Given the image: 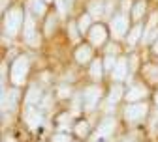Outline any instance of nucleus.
Returning a JSON list of instances; mask_svg holds the SVG:
<instances>
[{
    "instance_id": "nucleus-10",
    "label": "nucleus",
    "mask_w": 158,
    "mask_h": 142,
    "mask_svg": "<svg viewBox=\"0 0 158 142\" xmlns=\"http://www.w3.org/2000/svg\"><path fill=\"white\" fill-rule=\"evenodd\" d=\"M126 73H128V60L126 58H118L115 67L111 69V75H113V80L115 83H121V80L126 79Z\"/></svg>"
},
{
    "instance_id": "nucleus-3",
    "label": "nucleus",
    "mask_w": 158,
    "mask_h": 142,
    "mask_svg": "<svg viewBox=\"0 0 158 142\" xmlns=\"http://www.w3.org/2000/svg\"><path fill=\"white\" fill-rule=\"evenodd\" d=\"M149 112L147 103H141V101H135V103H130L124 109V118L130 121V124H135V121H141Z\"/></svg>"
},
{
    "instance_id": "nucleus-23",
    "label": "nucleus",
    "mask_w": 158,
    "mask_h": 142,
    "mask_svg": "<svg viewBox=\"0 0 158 142\" xmlns=\"http://www.w3.org/2000/svg\"><path fill=\"white\" fill-rule=\"evenodd\" d=\"M68 34L72 37V41H79V34H81V30H79L77 23H70L68 25Z\"/></svg>"
},
{
    "instance_id": "nucleus-8",
    "label": "nucleus",
    "mask_w": 158,
    "mask_h": 142,
    "mask_svg": "<svg viewBox=\"0 0 158 142\" xmlns=\"http://www.w3.org/2000/svg\"><path fill=\"white\" fill-rule=\"evenodd\" d=\"M115 127H117V120H115L113 116H106V118L100 121L98 129H96V136H98V138H109V136L113 135Z\"/></svg>"
},
{
    "instance_id": "nucleus-17",
    "label": "nucleus",
    "mask_w": 158,
    "mask_h": 142,
    "mask_svg": "<svg viewBox=\"0 0 158 142\" xmlns=\"http://www.w3.org/2000/svg\"><path fill=\"white\" fill-rule=\"evenodd\" d=\"M102 73H104V60H94L90 64V77L94 80H100Z\"/></svg>"
},
{
    "instance_id": "nucleus-1",
    "label": "nucleus",
    "mask_w": 158,
    "mask_h": 142,
    "mask_svg": "<svg viewBox=\"0 0 158 142\" xmlns=\"http://www.w3.org/2000/svg\"><path fill=\"white\" fill-rule=\"evenodd\" d=\"M28 69H30V60H28V56H25V54L17 56L13 62H11V71H10L11 84L13 86H21L25 83L27 75H28Z\"/></svg>"
},
{
    "instance_id": "nucleus-35",
    "label": "nucleus",
    "mask_w": 158,
    "mask_h": 142,
    "mask_svg": "<svg viewBox=\"0 0 158 142\" xmlns=\"http://www.w3.org/2000/svg\"><path fill=\"white\" fill-rule=\"evenodd\" d=\"M126 142H132V140H126Z\"/></svg>"
},
{
    "instance_id": "nucleus-29",
    "label": "nucleus",
    "mask_w": 158,
    "mask_h": 142,
    "mask_svg": "<svg viewBox=\"0 0 158 142\" xmlns=\"http://www.w3.org/2000/svg\"><path fill=\"white\" fill-rule=\"evenodd\" d=\"M128 8H130V10H132V0H123V10H124V11H126V10H128Z\"/></svg>"
},
{
    "instance_id": "nucleus-16",
    "label": "nucleus",
    "mask_w": 158,
    "mask_h": 142,
    "mask_svg": "<svg viewBox=\"0 0 158 142\" xmlns=\"http://www.w3.org/2000/svg\"><path fill=\"white\" fill-rule=\"evenodd\" d=\"M92 15L90 13H83L81 17H79V21H77V26L79 30H81V34H89V30L92 28Z\"/></svg>"
},
{
    "instance_id": "nucleus-9",
    "label": "nucleus",
    "mask_w": 158,
    "mask_h": 142,
    "mask_svg": "<svg viewBox=\"0 0 158 142\" xmlns=\"http://www.w3.org/2000/svg\"><path fill=\"white\" fill-rule=\"evenodd\" d=\"M23 118H25V121L28 124V127L30 129H38L40 127V124H42V112L40 110H36L32 105H28V109L25 110V114H23Z\"/></svg>"
},
{
    "instance_id": "nucleus-12",
    "label": "nucleus",
    "mask_w": 158,
    "mask_h": 142,
    "mask_svg": "<svg viewBox=\"0 0 158 142\" xmlns=\"http://www.w3.org/2000/svg\"><path fill=\"white\" fill-rule=\"evenodd\" d=\"M73 56H75V60H77L79 64H87V62L92 60V47L90 45H79L75 49Z\"/></svg>"
},
{
    "instance_id": "nucleus-25",
    "label": "nucleus",
    "mask_w": 158,
    "mask_h": 142,
    "mask_svg": "<svg viewBox=\"0 0 158 142\" xmlns=\"http://www.w3.org/2000/svg\"><path fill=\"white\" fill-rule=\"evenodd\" d=\"M51 142H72V136L68 133H56V135H53Z\"/></svg>"
},
{
    "instance_id": "nucleus-4",
    "label": "nucleus",
    "mask_w": 158,
    "mask_h": 142,
    "mask_svg": "<svg viewBox=\"0 0 158 142\" xmlns=\"http://www.w3.org/2000/svg\"><path fill=\"white\" fill-rule=\"evenodd\" d=\"M109 28H111V34L113 37H123L126 32H128V17L121 11V13H115L111 17V23H109Z\"/></svg>"
},
{
    "instance_id": "nucleus-6",
    "label": "nucleus",
    "mask_w": 158,
    "mask_h": 142,
    "mask_svg": "<svg viewBox=\"0 0 158 142\" xmlns=\"http://www.w3.org/2000/svg\"><path fill=\"white\" fill-rule=\"evenodd\" d=\"M23 39H25L28 45H38V30H36V21H34L32 17H25Z\"/></svg>"
},
{
    "instance_id": "nucleus-13",
    "label": "nucleus",
    "mask_w": 158,
    "mask_h": 142,
    "mask_svg": "<svg viewBox=\"0 0 158 142\" xmlns=\"http://www.w3.org/2000/svg\"><path fill=\"white\" fill-rule=\"evenodd\" d=\"M27 8H28L36 17H44L45 11H47V2H45V0H28V2H27Z\"/></svg>"
},
{
    "instance_id": "nucleus-26",
    "label": "nucleus",
    "mask_w": 158,
    "mask_h": 142,
    "mask_svg": "<svg viewBox=\"0 0 158 142\" xmlns=\"http://www.w3.org/2000/svg\"><path fill=\"white\" fill-rule=\"evenodd\" d=\"M115 64H117V58H115L113 54H107V56L104 58V67H106V69H113Z\"/></svg>"
},
{
    "instance_id": "nucleus-30",
    "label": "nucleus",
    "mask_w": 158,
    "mask_h": 142,
    "mask_svg": "<svg viewBox=\"0 0 158 142\" xmlns=\"http://www.w3.org/2000/svg\"><path fill=\"white\" fill-rule=\"evenodd\" d=\"M6 8H8V0H2V10L6 11Z\"/></svg>"
},
{
    "instance_id": "nucleus-28",
    "label": "nucleus",
    "mask_w": 158,
    "mask_h": 142,
    "mask_svg": "<svg viewBox=\"0 0 158 142\" xmlns=\"http://www.w3.org/2000/svg\"><path fill=\"white\" fill-rule=\"evenodd\" d=\"M58 95H60V97H70L72 95V90L68 86H58Z\"/></svg>"
},
{
    "instance_id": "nucleus-27",
    "label": "nucleus",
    "mask_w": 158,
    "mask_h": 142,
    "mask_svg": "<svg viewBox=\"0 0 158 142\" xmlns=\"http://www.w3.org/2000/svg\"><path fill=\"white\" fill-rule=\"evenodd\" d=\"M68 8H70V6H68L66 0H56V10H58V13H60V15H64Z\"/></svg>"
},
{
    "instance_id": "nucleus-11",
    "label": "nucleus",
    "mask_w": 158,
    "mask_h": 142,
    "mask_svg": "<svg viewBox=\"0 0 158 142\" xmlns=\"http://www.w3.org/2000/svg\"><path fill=\"white\" fill-rule=\"evenodd\" d=\"M145 95H147V88H145L143 84H132V86L126 90V94H124V97L130 101V103H135V101L143 99Z\"/></svg>"
},
{
    "instance_id": "nucleus-31",
    "label": "nucleus",
    "mask_w": 158,
    "mask_h": 142,
    "mask_svg": "<svg viewBox=\"0 0 158 142\" xmlns=\"http://www.w3.org/2000/svg\"><path fill=\"white\" fill-rule=\"evenodd\" d=\"M154 52L158 54V39H156V43H154Z\"/></svg>"
},
{
    "instance_id": "nucleus-18",
    "label": "nucleus",
    "mask_w": 158,
    "mask_h": 142,
    "mask_svg": "<svg viewBox=\"0 0 158 142\" xmlns=\"http://www.w3.org/2000/svg\"><path fill=\"white\" fill-rule=\"evenodd\" d=\"M145 8H147V4L143 2V0H139V2H135V4L132 6L130 13H132V19H134V21H139V19L143 17V13H145Z\"/></svg>"
},
{
    "instance_id": "nucleus-21",
    "label": "nucleus",
    "mask_w": 158,
    "mask_h": 142,
    "mask_svg": "<svg viewBox=\"0 0 158 142\" xmlns=\"http://www.w3.org/2000/svg\"><path fill=\"white\" fill-rule=\"evenodd\" d=\"M123 97V86L121 84H113L111 92H109V103H118V99Z\"/></svg>"
},
{
    "instance_id": "nucleus-20",
    "label": "nucleus",
    "mask_w": 158,
    "mask_h": 142,
    "mask_svg": "<svg viewBox=\"0 0 158 142\" xmlns=\"http://www.w3.org/2000/svg\"><path fill=\"white\" fill-rule=\"evenodd\" d=\"M143 73H145V77L151 80V83H158V66L147 64V66L143 67Z\"/></svg>"
},
{
    "instance_id": "nucleus-32",
    "label": "nucleus",
    "mask_w": 158,
    "mask_h": 142,
    "mask_svg": "<svg viewBox=\"0 0 158 142\" xmlns=\"http://www.w3.org/2000/svg\"><path fill=\"white\" fill-rule=\"evenodd\" d=\"M66 2H68V6L72 8V4H73V0H66Z\"/></svg>"
},
{
    "instance_id": "nucleus-24",
    "label": "nucleus",
    "mask_w": 158,
    "mask_h": 142,
    "mask_svg": "<svg viewBox=\"0 0 158 142\" xmlns=\"http://www.w3.org/2000/svg\"><path fill=\"white\" fill-rule=\"evenodd\" d=\"M56 26V15L53 13V15H49L47 17V21H45V34L47 36H51V32H53V28Z\"/></svg>"
},
{
    "instance_id": "nucleus-22",
    "label": "nucleus",
    "mask_w": 158,
    "mask_h": 142,
    "mask_svg": "<svg viewBox=\"0 0 158 142\" xmlns=\"http://www.w3.org/2000/svg\"><path fill=\"white\" fill-rule=\"evenodd\" d=\"M87 133H89V121H85V120L77 121L75 124V135L83 138V136H87Z\"/></svg>"
},
{
    "instance_id": "nucleus-2",
    "label": "nucleus",
    "mask_w": 158,
    "mask_h": 142,
    "mask_svg": "<svg viewBox=\"0 0 158 142\" xmlns=\"http://www.w3.org/2000/svg\"><path fill=\"white\" fill-rule=\"evenodd\" d=\"M4 25H6V32L10 36H15L19 30L23 28V25H25V13H23V10L15 6L10 11H6V15H4Z\"/></svg>"
},
{
    "instance_id": "nucleus-33",
    "label": "nucleus",
    "mask_w": 158,
    "mask_h": 142,
    "mask_svg": "<svg viewBox=\"0 0 158 142\" xmlns=\"http://www.w3.org/2000/svg\"><path fill=\"white\" fill-rule=\"evenodd\" d=\"M154 103H156V105H158V94H156V95H154Z\"/></svg>"
},
{
    "instance_id": "nucleus-5",
    "label": "nucleus",
    "mask_w": 158,
    "mask_h": 142,
    "mask_svg": "<svg viewBox=\"0 0 158 142\" xmlns=\"http://www.w3.org/2000/svg\"><path fill=\"white\" fill-rule=\"evenodd\" d=\"M100 97H102V88L100 86H96V84H92V86H87L85 88V92H83V109L85 110H94V107H96V103L100 101Z\"/></svg>"
},
{
    "instance_id": "nucleus-7",
    "label": "nucleus",
    "mask_w": 158,
    "mask_h": 142,
    "mask_svg": "<svg viewBox=\"0 0 158 142\" xmlns=\"http://www.w3.org/2000/svg\"><path fill=\"white\" fill-rule=\"evenodd\" d=\"M89 39H90V43L94 45V47H100V45H104L106 41H107V30H106V26L104 25H92V28L89 30Z\"/></svg>"
},
{
    "instance_id": "nucleus-19",
    "label": "nucleus",
    "mask_w": 158,
    "mask_h": 142,
    "mask_svg": "<svg viewBox=\"0 0 158 142\" xmlns=\"http://www.w3.org/2000/svg\"><path fill=\"white\" fill-rule=\"evenodd\" d=\"M141 34H143V25H141V23H137V25L130 30V34H128V43H130V45H135V43H137V39L141 37Z\"/></svg>"
},
{
    "instance_id": "nucleus-14",
    "label": "nucleus",
    "mask_w": 158,
    "mask_h": 142,
    "mask_svg": "<svg viewBox=\"0 0 158 142\" xmlns=\"http://www.w3.org/2000/svg\"><path fill=\"white\" fill-rule=\"evenodd\" d=\"M42 97H44L42 90H40L38 86H30L28 92H27V95H25V101H27V105H36V103L42 101Z\"/></svg>"
},
{
    "instance_id": "nucleus-34",
    "label": "nucleus",
    "mask_w": 158,
    "mask_h": 142,
    "mask_svg": "<svg viewBox=\"0 0 158 142\" xmlns=\"http://www.w3.org/2000/svg\"><path fill=\"white\" fill-rule=\"evenodd\" d=\"M45 2H47V4H51V2H55V0H45Z\"/></svg>"
},
{
    "instance_id": "nucleus-15",
    "label": "nucleus",
    "mask_w": 158,
    "mask_h": 142,
    "mask_svg": "<svg viewBox=\"0 0 158 142\" xmlns=\"http://www.w3.org/2000/svg\"><path fill=\"white\" fill-rule=\"evenodd\" d=\"M107 10V4H104V0H92L89 4V13L92 17H102Z\"/></svg>"
}]
</instances>
